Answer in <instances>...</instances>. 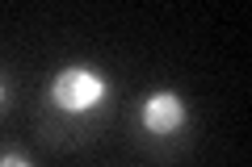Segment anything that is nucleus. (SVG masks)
Returning <instances> with one entry per match:
<instances>
[{
    "mask_svg": "<svg viewBox=\"0 0 252 167\" xmlns=\"http://www.w3.org/2000/svg\"><path fill=\"white\" fill-rule=\"evenodd\" d=\"M97 100H105V79L93 75L89 67H72L55 79V105L67 109V113H84Z\"/></svg>",
    "mask_w": 252,
    "mask_h": 167,
    "instance_id": "obj_1",
    "label": "nucleus"
},
{
    "mask_svg": "<svg viewBox=\"0 0 252 167\" xmlns=\"http://www.w3.org/2000/svg\"><path fill=\"white\" fill-rule=\"evenodd\" d=\"M181 117H185V105H181V96H172V92H156L143 105V125L152 134H172L181 125Z\"/></svg>",
    "mask_w": 252,
    "mask_h": 167,
    "instance_id": "obj_2",
    "label": "nucleus"
},
{
    "mask_svg": "<svg viewBox=\"0 0 252 167\" xmlns=\"http://www.w3.org/2000/svg\"><path fill=\"white\" fill-rule=\"evenodd\" d=\"M0 167H30V163H26V159H17V155H4V159H0Z\"/></svg>",
    "mask_w": 252,
    "mask_h": 167,
    "instance_id": "obj_3",
    "label": "nucleus"
},
{
    "mask_svg": "<svg viewBox=\"0 0 252 167\" xmlns=\"http://www.w3.org/2000/svg\"><path fill=\"white\" fill-rule=\"evenodd\" d=\"M0 100H4V84H0Z\"/></svg>",
    "mask_w": 252,
    "mask_h": 167,
    "instance_id": "obj_4",
    "label": "nucleus"
}]
</instances>
